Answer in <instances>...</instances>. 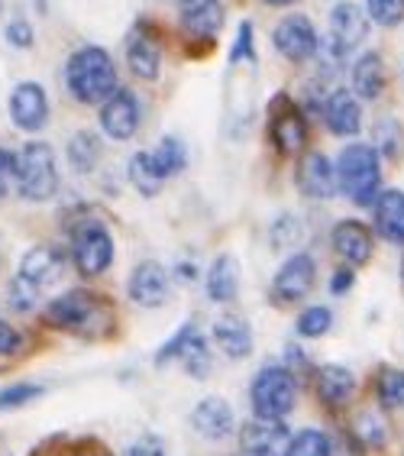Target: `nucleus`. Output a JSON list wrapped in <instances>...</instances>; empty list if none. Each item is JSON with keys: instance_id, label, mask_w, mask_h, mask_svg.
Wrapping results in <instances>:
<instances>
[{"instance_id": "obj_1", "label": "nucleus", "mask_w": 404, "mask_h": 456, "mask_svg": "<svg viewBox=\"0 0 404 456\" xmlns=\"http://www.w3.org/2000/svg\"><path fill=\"white\" fill-rule=\"evenodd\" d=\"M43 321L55 330H62V334L81 337V340H104V337L114 334L117 311L97 291L69 289L45 305Z\"/></svg>"}, {"instance_id": "obj_2", "label": "nucleus", "mask_w": 404, "mask_h": 456, "mask_svg": "<svg viewBox=\"0 0 404 456\" xmlns=\"http://www.w3.org/2000/svg\"><path fill=\"white\" fill-rule=\"evenodd\" d=\"M65 88L78 104L101 107L120 91L117 65L101 45H81L65 61Z\"/></svg>"}, {"instance_id": "obj_3", "label": "nucleus", "mask_w": 404, "mask_h": 456, "mask_svg": "<svg viewBox=\"0 0 404 456\" xmlns=\"http://www.w3.org/2000/svg\"><path fill=\"white\" fill-rule=\"evenodd\" d=\"M340 191L356 208H372L382 194V156L372 142H350L336 159Z\"/></svg>"}, {"instance_id": "obj_4", "label": "nucleus", "mask_w": 404, "mask_h": 456, "mask_svg": "<svg viewBox=\"0 0 404 456\" xmlns=\"http://www.w3.org/2000/svg\"><path fill=\"white\" fill-rule=\"evenodd\" d=\"M298 402V376L285 362H269L249 382V408L253 418L285 421Z\"/></svg>"}, {"instance_id": "obj_5", "label": "nucleus", "mask_w": 404, "mask_h": 456, "mask_svg": "<svg viewBox=\"0 0 404 456\" xmlns=\"http://www.w3.org/2000/svg\"><path fill=\"white\" fill-rule=\"evenodd\" d=\"M69 233H71L69 256L85 279H97V275H104L114 265V253H117L114 233L107 230L104 220L78 217L69 227Z\"/></svg>"}, {"instance_id": "obj_6", "label": "nucleus", "mask_w": 404, "mask_h": 456, "mask_svg": "<svg viewBox=\"0 0 404 456\" xmlns=\"http://www.w3.org/2000/svg\"><path fill=\"white\" fill-rule=\"evenodd\" d=\"M13 184L27 201L43 204L59 191V168H55V152L49 142L33 140L23 150H17V166H13Z\"/></svg>"}, {"instance_id": "obj_7", "label": "nucleus", "mask_w": 404, "mask_h": 456, "mask_svg": "<svg viewBox=\"0 0 404 456\" xmlns=\"http://www.w3.org/2000/svg\"><path fill=\"white\" fill-rule=\"evenodd\" d=\"M369 13L362 4L356 0H340L334 4L330 10V33H327V49H330V59L336 65L346 61V55L356 53L362 43H366V36H369Z\"/></svg>"}, {"instance_id": "obj_8", "label": "nucleus", "mask_w": 404, "mask_h": 456, "mask_svg": "<svg viewBox=\"0 0 404 456\" xmlns=\"http://www.w3.org/2000/svg\"><path fill=\"white\" fill-rule=\"evenodd\" d=\"M269 140L281 156H298L308 146V114L288 94H275L269 104Z\"/></svg>"}, {"instance_id": "obj_9", "label": "nucleus", "mask_w": 404, "mask_h": 456, "mask_svg": "<svg viewBox=\"0 0 404 456\" xmlns=\"http://www.w3.org/2000/svg\"><path fill=\"white\" fill-rule=\"evenodd\" d=\"M317 281V263L311 253H291L285 263L279 265V273L272 279V301L281 307L298 305L311 295Z\"/></svg>"}, {"instance_id": "obj_10", "label": "nucleus", "mask_w": 404, "mask_h": 456, "mask_svg": "<svg viewBox=\"0 0 404 456\" xmlns=\"http://www.w3.org/2000/svg\"><path fill=\"white\" fill-rule=\"evenodd\" d=\"M272 45L281 59L301 65V61H308L317 55L320 36H317V27L311 23V17H304V13H288V17L272 29Z\"/></svg>"}, {"instance_id": "obj_11", "label": "nucleus", "mask_w": 404, "mask_h": 456, "mask_svg": "<svg viewBox=\"0 0 404 456\" xmlns=\"http://www.w3.org/2000/svg\"><path fill=\"white\" fill-rule=\"evenodd\" d=\"M295 434L285 421L249 418L239 428V456H288Z\"/></svg>"}, {"instance_id": "obj_12", "label": "nucleus", "mask_w": 404, "mask_h": 456, "mask_svg": "<svg viewBox=\"0 0 404 456\" xmlns=\"http://www.w3.org/2000/svg\"><path fill=\"white\" fill-rule=\"evenodd\" d=\"M97 123H101V130H104L107 140L114 142H126L136 136L142 123V107H140V97L133 94L130 88H120L110 101L101 104V114H97Z\"/></svg>"}, {"instance_id": "obj_13", "label": "nucleus", "mask_w": 404, "mask_h": 456, "mask_svg": "<svg viewBox=\"0 0 404 456\" xmlns=\"http://www.w3.org/2000/svg\"><path fill=\"white\" fill-rule=\"evenodd\" d=\"M178 20L185 36L214 45V39L227 27V7L220 0H178Z\"/></svg>"}, {"instance_id": "obj_14", "label": "nucleus", "mask_w": 404, "mask_h": 456, "mask_svg": "<svg viewBox=\"0 0 404 456\" xmlns=\"http://www.w3.org/2000/svg\"><path fill=\"white\" fill-rule=\"evenodd\" d=\"M295 184H298V191L304 198H311V201H330L340 191L336 162H330L324 152H304L298 159V168H295Z\"/></svg>"}, {"instance_id": "obj_15", "label": "nucleus", "mask_w": 404, "mask_h": 456, "mask_svg": "<svg viewBox=\"0 0 404 456\" xmlns=\"http://www.w3.org/2000/svg\"><path fill=\"white\" fill-rule=\"evenodd\" d=\"M126 291H130V301L140 307H162L172 295V275L162 263L156 259H142L136 269L130 273L126 281Z\"/></svg>"}, {"instance_id": "obj_16", "label": "nucleus", "mask_w": 404, "mask_h": 456, "mask_svg": "<svg viewBox=\"0 0 404 456\" xmlns=\"http://www.w3.org/2000/svg\"><path fill=\"white\" fill-rule=\"evenodd\" d=\"M10 120L23 133H39L49 123V97H45L43 85L36 81H20L17 88L10 91Z\"/></svg>"}, {"instance_id": "obj_17", "label": "nucleus", "mask_w": 404, "mask_h": 456, "mask_svg": "<svg viewBox=\"0 0 404 456\" xmlns=\"http://www.w3.org/2000/svg\"><path fill=\"white\" fill-rule=\"evenodd\" d=\"M330 246H334V253L340 256L346 265H366L376 253V237H372V230L362 224V220H340L334 230H330Z\"/></svg>"}, {"instance_id": "obj_18", "label": "nucleus", "mask_w": 404, "mask_h": 456, "mask_svg": "<svg viewBox=\"0 0 404 456\" xmlns=\"http://www.w3.org/2000/svg\"><path fill=\"white\" fill-rule=\"evenodd\" d=\"M320 117H324L327 130L334 133V136H343V140H350V136H356L362 130L360 97L346 88H336L324 97V114Z\"/></svg>"}, {"instance_id": "obj_19", "label": "nucleus", "mask_w": 404, "mask_h": 456, "mask_svg": "<svg viewBox=\"0 0 404 456\" xmlns=\"http://www.w3.org/2000/svg\"><path fill=\"white\" fill-rule=\"evenodd\" d=\"M191 428L198 437L217 444V440H227L237 434V418H233V408L223 398H204V402L194 404Z\"/></svg>"}, {"instance_id": "obj_20", "label": "nucleus", "mask_w": 404, "mask_h": 456, "mask_svg": "<svg viewBox=\"0 0 404 456\" xmlns=\"http://www.w3.org/2000/svg\"><path fill=\"white\" fill-rule=\"evenodd\" d=\"M62 269H65V249H59V246H53V243L33 246V249L20 259V275L36 281L39 289L53 285V281L62 275Z\"/></svg>"}, {"instance_id": "obj_21", "label": "nucleus", "mask_w": 404, "mask_h": 456, "mask_svg": "<svg viewBox=\"0 0 404 456\" xmlns=\"http://www.w3.org/2000/svg\"><path fill=\"white\" fill-rule=\"evenodd\" d=\"M388 85V75H385V59L378 53H362L360 59L352 61L350 69V91L360 101H376L382 97Z\"/></svg>"}, {"instance_id": "obj_22", "label": "nucleus", "mask_w": 404, "mask_h": 456, "mask_svg": "<svg viewBox=\"0 0 404 456\" xmlns=\"http://www.w3.org/2000/svg\"><path fill=\"white\" fill-rule=\"evenodd\" d=\"M376 211V233L395 246H404V191L401 188H382Z\"/></svg>"}, {"instance_id": "obj_23", "label": "nucleus", "mask_w": 404, "mask_h": 456, "mask_svg": "<svg viewBox=\"0 0 404 456\" xmlns=\"http://www.w3.org/2000/svg\"><path fill=\"white\" fill-rule=\"evenodd\" d=\"M126 65L140 81H156L162 71V49L146 29H133L126 36Z\"/></svg>"}, {"instance_id": "obj_24", "label": "nucleus", "mask_w": 404, "mask_h": 456, "mask_svg": "<svg viewBox=\"0 0 404 456\" xmlns=\"http://www.w3.org/2000/svg\"><path fill=\"white\" fill-rule=\"evenodd\" d=\"M314 386H317V398L327 408H343V404L356 395V376L346 366H336V362H327V366L317 369Z\"/></svg>"}, {"instance_id": "obj_25", "label": "nucleus", "mask_w": 404, "mask_h": 456, "mask_svg": "<svg viewBox=\"0 0 404 456\" xmlns=\"http://www.w3.org/2000/svg\"><path fill=\"white\" fill-rule=\"evenodd\" d=\"M214 343H217L223 356L230 360H246L253 353V327L237 314H223L214 321Z\"/></svg>"}, {"instance_id": "obj_26", "label": "nucleus", "mask_w": 404, "mask_h": 456, "mask_svg": "<svg viewBox=\"0 0 404 456\" xmlns=\"http://www.w3.org/2000/svg\"><path fill=\"white\" fill-rule=\"evenodd\" d=\"M204 289L214 305H230L239 295V263L230 253L217 256L204 275Z\"/></svg>"}, {"instance_id": "obj_27", "label": "nucleus", "mask_w": 404, "mask_h": 456, "mask_svg": "<svg viewBox=\"0 0 404 456\" xmlns=\"http://www.w3.org/2000/svg\"><path fill=\"white\" fill-rule=\"evenodd\" d=\"M101 152H104L101 136H97L94 130H78L69 140L65 156H69V166L75 168L78 175H88V172H94L97 168V162H101Z\"/></svg>"}, {"instance_id": "obj_28", "label": "nucleus", "mask_w": 404, "mask_h": 456, "mask_svg": "<svg viewBox=\"0 0 404 456\" xmlns=\"http://www.w3.org/2000/svg\"><path fill=\"white\" fill-rule=\"evenodd\" d=\"M126 175H130V184L142 194V198H156V194L162 191V182H166V178L158 175V168H156V162H152L149 150L133 152L130 166H126Z\"/></svg>"}, {"instance_id": "obj_29", "label": "nucleus", "mask_w": 404, "mask_h": 456, "mask_svg": "<svg viewBox=\"0 0 404 456\" xmlns=\"http://www.w3.org/2000/svg\"><path fill=\"white\" fill-rule=\"evenodd\" d=\"M149 152H152V162H156L158 175H162V178H175V175H182V172H185L188 146L178 140V136H162L156 150H149Z\"/></svg>"}, {"instance_id": "obj_30", "label": "nucleus", "mask_w": 404, "mask_h": 456, "mask_svg": "<svg viewBox=\"0 0 404 456\" xmlns=\"http://www.w3.org/2000/svg\"><path fill=\"white\" fill-rule=\"evenodd\" d=\"M178 362L185 366V372L191 379H207L214 369V356H211V343H207V337L201 334V330H194V337L188 340L185 353L178 356Z\"/></svg>"}, {"instance_id": "obj_31", "label": "nucleus", "mask_w": 404, "mask_h": 456, "mask_svg": "<svg viewBox=\"0 0 404 456\" xmlns=\"http://www.w3.org/2000/svg\"><path fill=\"white\" fill-rule=\"evenodd\" d=\"M376 398L382 402V408H388V411L404 408V369H395V366L378 369Z\"/></svg>"}, {"instance_id": "obj_32", "label": "nucleus", "mask_w": 404, "mask_h": 456, "mask_svg": "<svg viewBox=\"0 0 404 456\" xmlns=\"http://www.w3.org/2000/svg\"><path fill=\"white\" fill-rule=\"evenodd\" d=\"M330 327H334V311L327 305L304 307L298 314V321H295V330H298V337H304V340H320V337L330 334Z\"/></svg>"}, {"instance_id": "obj_33", "label": "nucleus", "mask_w": 404, "mask_h": 456, "mask_svg": "<svg viewBox=\"0 0 404 456\" xmlns=\"http://www.w3.org/2000/svg\"><path fill=\"white\" fill-rule=\"evenodd\" d=\"M352 434H356V440H360L366 450H385V444H388V428L376 411H360V414H356Z\"/></svg>"}, {"instance_id": "obj_34", "label": "nucleus", "mask_w": 404, "mask_h": 456, "mask_svg": "<svg viewBox=\"0 0 404 456\" xmlns=\"http://www.w3.org/2000/svg\"><path fill=\"white\" fill-rule=\"evenodd\" d=\"M288 456H334V440L320 428H304L291 440Z\"/></svg>"}, {"instance_id": "obj_35", "label": "nucleus", "mask_w": 404, "mask_h": 456, "mask_svg": "<svg viewBox=\"0 0 404 456\" xmlns=\"http://www.w3.org/2000/svg\"><path fill=\"white\" fill-rule=\"evenodd\" d=\"M39 285L36 281H29V279H23V275H13L10 279V285H7V305L13 307V311H20V314H29L36 307V301H39Z\"/></svg>"}, {"instance_id": "obj_36", "label": "nucleus", "mask_w": 404, "mask_h": 456, "mask_svg": "<svg viewBox=\"0 0 404 456\" xmlns=\"http://www.w3.org/2000/svg\"><path fill=\"white\" fill-rule=\"evenodd\" d=\"M401 123L395 117H385V120L376 123V150L382 159H398L401 156Z\"/></svg>"}, {"instance_id": "obj_37", "label": "nucleus", "mask_w": 404, "mask_h": 456, "mask_svg": "<svg viewBox=\"0 0 404 456\" xmlns=\"http://www.w3.org/2000/svg\"><path fill=\"white\" fill-rule=\"evenodd\" d=\"M366 13L376 27L395 29L404 23V0H366Z\"/></svg>"}, {"instance_id": "obj_38", "label": "nucleus", "mask_w": 404, "mask_h": 456, "mask_svg": "<svg viewBox=\"0 0 404 456\" xmlns=\"http://www.w3.org/2000/svg\"><path fill=\"white\" fill-rule=\"evenodd\" d=\"M194 330H198V324L194 321H185V324L178 327L175 334L168 337L162 346H158V353H156V366H168V362H175L182 353H185V346H188V340L194 337Z\"/></svg>"}, {"instance_id": "obj_39", "label": "nucleus", "mask_w": 404, "mask_h": 456, "mask_svg": "<svg viewBox=\"0 0 404 456\" xmlns=\"http://www.w3.org/2000/svg\"><path fill=\"white\" fill-rule=\"evenodd\" d=\"M304 230H301V220L295 214H281L279 220L269 230V240H272V249H288V246H298Z\"/></svg>"}, {"instance_id": "obj_40", "label": "nucleus", "mask_w": 404, "mask_h": 456, "mask_svg": "<svg viewBox=\"0 0 404 456\" xmlns=\"http://www.w3.org/2000/svg\"><path fill=\"white\" fill-rule=\"evenodd\" d=\"M43 392L45 388L36 386V382H17V386L0 388V411H17V408H23V404L36 402Z\"/></svg>"}, {"instance_id": "obj_41", "label": "nucleus", "mask_w": 404, "mask_h": 456, "mask_svg": "<svg viewBox=\"0 0 404 456\" xmlns=\"http://www.w3.org/2000/svg\"><path fill=\"white\" fill-rule=\"evenodd\" d=\"M36 456H114L107 444H101L97 437H85V440H75V444H65V437L59 440V447L55 453H43V450H36Z\"/></svg>"}, {"instance_id": "obj_42", "label": "nucleus", "mask_w": 404, "mask_h": 456, "mask_svg": "<svg viewBox=\"0 0 404 456\" xmlns=\"http://www.w3.org/2000/svg\"><path fill=\"white\" fill-rule=\"evenodd\" d=\"M230 61H233V65H239V61L255 65V33H253V23H249V20L239 23L237 39H233V45H230Z\"/></svg>"}, {"instance_id": "obj_43", "label": "nucleus", "mask_w": 404, "mask_h": 456, "mask_svg": "<svg viewBox=\"0 0 404 456\" xmlns=\"http://www.w3.org/2000/svg\"><path fill=\"white\" fill-rule=\"evenodd\" d=\"M4 36H7V43L17 45V49H29V45L36 43V33L27 20H10L7 29H4Z\"/></svg>"}, {"instance_id": "obj_44", "label": "nucleus", "mask_w": 404, "mask_h": 456, "mask_svg": "<svg viewBox=\"0 0 404 456\" xmlns=\"http://www.w3.org/2000/svg\"><path fill=\"white\" fill-rule=\"evenodd\" d=\"M20 346H23V334L0 317V356H10V353H17Z\"/></svg>"}, {"instance_id": "obj_45", "label": "nucleus", "mask_w": 404, "mask_h": 456, "mask_svg": "<svg viewBox=\"0 0 404 456\" xmlns=\"http://www.w3.org/2000/svg\"><path fill=\"white\" fill-rule=\"evenodd\" d=\"M13 166H17V152H10L0 146V198L10 191L13 184Z\"/></svg>"}, {"instance_id": "obj_46", "label": "nucleus", "mask_w": 404, "mask_h": 456, "mask_svg": "<svg viewBox=\"0 0 404 456\" xmlns=\"http://www.w3.org/2000/svg\"><path fill=\"white\" fill-rule=\"evenodd\" d=\"M352 281H356V273H352V265H340V269H334V275H330V295H346V291L352 289Z\"/></svg>"}, {"instance_id": "obj_47", "label": "nucleus", "mask_w": 404, "mask_h": 456, "mask_svg": "<svg viewBox=\"0 0 404 456\" xmlns=\"http://www.w3.org/2000/svg\"><path fill=\"white\" fill-rule=\"evenodd\" d=\"M334 456H366V447H362L360 440H356V434H340V437L334 440Z\"/></svg>"}, {"instance_id": "obj_48", "label": "nucleus", "mask_w": 404, "mask_h": 456, "mask_svg": "<svg viewBox=\"0 0 404 456\" xmlns=\"http://www.w3.org/2000/svg\"><path fill=\"white\" fill-rule=\"evenodd\" d=\"M285 366H288L295 376H298L301 369H311L308 356H304V350H301L298 343H288V346H285Z\"/></svg>"}, {"instance_id": "obj_49", "label": "nucleus", "mask_w": 404, "mask_h": 456, "mask_svg": "<svg viewBox=\"0 0 404 456\" xmlns=\"http://www.w3.org/2000/svg\"><path fill=\"white\" fill-rule=\"evenodd\" d=\"M126 456H166L162 453V444L152 437H142L140 444H133L130 450H126Z\"/></svg>"}, {"instance_id": "obj_50", "label": "nucleus", "mask_w": 404, "mask_h": 456, "mask_svg": "<svg viewBox=\"0 0 404 456\" xmlns=\"http://www.w3.org/2000/svg\"><path fill=\"white\" fill-rule=\"evenodd\" d=\"M194 275H198V269H194L191 263H182V265H178V279H185V281H194Z\"/></svg>"}, {"instance_id": "obj_51", "label": "nucleus", "mask_w": 404, "mask_h": 456, "mask_svg": "<svg viewBox=\"0 0 404 456\" xmlns=\"http://www.w3.org/2000/svg\"><path fill=\"white\" fill-rule=\"evenodd\" d=\"M269 7H291V4H298V0H263Z\"/></svg>"}]
</instances>
